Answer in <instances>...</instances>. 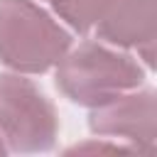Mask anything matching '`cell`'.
I'll list each match as a JSON object with an SVG mask.
<instances>
[{"mask_svg":"<svg viewBox=\"0 0 157 157\" xmlns=\"http://www.w3.org/2000/svg\"><path fill=\"white\" fill-rule=\"evenodd\" d=\"M142 78L145 71L132 56L118 54L96 42H83L74 52H66L56 66L59 91L69 101L88 108L137 88Z\"/></svg>","mask_w":157,"mask_h":157,"instance_id":"7a4b0ae2","label":"cell"},{"mask_svg":"<svg viewBox=\"0 0 157 157\" xmlns=\"http://www.w3.org/2000/svg\"><path fill=\"white\" fill-rule=\"evenodd\" d=\"M71 34L32 0H0V61L17 74H42L69 52Z\"/></svg>","mask_w":157,"mask_h":157,"instance_id":"6da1fadb","label":"cell"},{"mask_svg":"<svg viewBox=\"0 0 157 157\" xmlns=\"http://www.w3.org/2000/svg\"><path fill=\"white\" fill-rule=\"evenodd\" d=\"M5 155H7V145H5L2 137H0V157H5Z\"/></svg>","mask_w":157,"mask_h":157,"instance_id":"52a82bcc","label":"cell"},{"mask_svg":"<svg viewBox=\"0 0 157 157\" xmlns=\"http://www.w3.org/2000/svg\"><path fill=\"white\" fill-rule=\"evenodd\" d=\"M155 2L157 0H108L101 20L96 22L98 37L115 47H137L142 59L152 66V47L157 32Z\"/></svg>","mask_w":157,"mask_h":157,"instance_id":"5b68a950","label":"cell"},{"mask_svg":"<svg viewBox=\"0 0 157 157\" xmlns=\"http://www.w3.org/2000/svg\"><path fill=\"white\" fill-rule=\"evenodd\" d=\"M59 118L52 101L25 76L0 74V137L12 152L54 147Z\"/></svg>","mask_w":157,"mask_h":157,"instance_id":"3957f363","label":"cell"},{"mask_svg":"<svg viewBox=\"0 0 157 157\" xmlns=\"http://www.w3.org/2000/svg\"><path fill=\"white\" fill-rule=\"evenodd\" d=\"M61 20H66L76 32H88L101 20L108 0H49Z\"/></svg>","mask_w":157,"mask_h":157,"instance_id":"8992f818","label":"cell"},{"mask_svg":"<svg viewBox=\"0 0 157 157\" xmlns=\"http://www.w3.org/2000/svg\"><path fill=\"white\" fill-rule=\"evenodd\" d=\"M155 123L157 103L152 88L137 93H118L115 98L91 108L88 115V128L93 135L123 137L142 152H150L155 147Z\"/></svg>","mask_w":157,"mask_h":157,"instance_id":"277c9868","label":"cell"}]
</instances>
